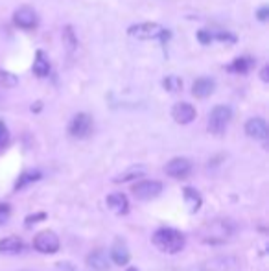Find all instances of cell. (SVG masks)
<instances>
[{
    "mask_svg": "<svg viewBox=\"0 0 269 271\" xmlns=\"http://www.w3.org/2000/svg\"><path fill=\"white\" fill-rule=\"evenodd\" d=\"M107 207H109L111 211L118 214V216H124V214H128L129 211V201H128V196L122 192H113L107 196Z\"/></svg>",
    "mask_w": 269,
    "mask_h": 271,
    "instance_id": "12",
    "label": "cell"
},
{
    "mask_svg": "<svg viewBox=\"0 0 269 271\" xmlns=\"http://www.w3.org/2000/svg\"><path fill=\"white\" fill-rule=\"evenodd\" d=\"M33 74L39 76V78H46L50 74V61L48 57L44 55V52H37L35 54V61H33Z\"/></svg>",
    "mask_w": 269,
    "mask_h": 271,
    "instance_id": "19",
    "label": "cell"
},
{
    "mask_svg": "<svg viewBox=\"0 0 269 271\" xmlns=\"http://www.w3.org/2000/svg\"><path fill=\"white\" fill-rule=\"evenodd\" d=\"M196 107L194 105H190L188 102H179L173 105L171 109V116H173V120L177 122V124H190L192 120H196Z\"/></svg>",
    "mask_w": 269,
    "mask_h": 271,
    "instance_id": "11",
    "label": "cell"
},
{
    "mask_svg": "<svg viewBox=\"0 0 269 271\" xmlns=\"http://www.w3.org/2000/svg\"><path fill=\"white\" fill-rule=\"evenodd\" d=\"M13 22L22 30H31V28L37 26V13L28 6L18 7L13 13Z\"/></svg>",
    "mask_w": 269,
    "mask_h": 271,
    "instance_id": "10",
    "label": "cell"
},
{
    "mask_svg": "<svg viewBox=\"0 0 269 271\" xmlns=\"http://www.w3.org/2000/svg\"><path fill=\"white\" fill-rule=\"evenodd\" d=\"M216 89V81L212 78H197L192 85V94L196 98H208Z\"/></svg>",
    "mask_w": 269,
    "mask_h": 271,
    "instance_id": "13",
    "label": "cell"
},
{
    "mask_svg": "<svg viewBox=\"0 0 269 271\" xmlns=\"http://www.w3.org/2000/svg\"><path fill=\"white\" fill-rule=\"evenodd\" d=\"M126 271H138V270H136V268H128Z\"/></svg>",
    "mask_w": 269,
    "mask_h": 271,
    "instance_id": "32",
    "label": "cell"
},
{
    "mask_svg": "<svg viewBox=\"0 0 269 271\" xmlns=\"http://www.w3.org/2000/svg\"><path fill=\"white\" fill-rule=\"evenodd\" d=\"M7 142H9V131H7L6 124L0 120V151L6 148Z\"/></svg>",
    "mask_w": 269,
    "mask_h": 271,
    "instance_id": "25",
    "label": "cell"
},
{
    "mask_svg": "<svg viewBox=\"0 0 269 271\" xmlns=\"http://www.w3.org/2000/svg\"><path fill=\"white\" fill-rule=\"evenodd\" d=\"M212 39H214V35H212L208 30H199V31H197V41L201 42V44H210V42H212Z\"/></svg>",
    "mask_w": 269,
    "mask_h": 271,
    "instance_id": "28",
    "label": "cell"
},
{
    "mask_svg": "<svg viewBox=\"0 0 269 271\" xmlns=\"http://www.w3.org/2000/svg\"><path fill=\"white\" fill-rule=\"evenodd\" d=\"M33 247L43 255H54L59 251L61 244H59V238H57L54 231H41L33 238Z\"/></svg>",
    "mask_w": 269,
    "mask_h": 271,
    "instance_id": "5",
    "label": "cell"
},
{
    "mask_svg": "<svg viewBox=\"0 0 269 271\" xmlns=\"http://www.w3.org/2000/svg\"><path fill=\"white\" fill-rule=\"evenodd\" d=\"M24 249V244L17 236H7L0 240V255H18Z\"/></svg>",
    "mask_w": 269,
    "mask_h": 271,
    "instance_id": "17",
    "label": "cell"
},
{
    "mask_svg": "<svg viewBox=\"0 0 269 271\" xmlns=\"http://www.w3.org/2000/svg\"><path fill=\"white\" fill-rule=\"evenodd\" d=\"M160 192H162V183L160 181H140V183H134L131 187V194L140 201L157 198Z\"/></svg>",
    "mask_w": 269,
    "mask_h": 271,
    "instance_id": "6",
    "label": "cell"
},
{
    "mask_svg": "<svg viewBox=\"0 0 269 271\" xmlns=\"http://www.w3.org/2000/svg\"><path fill=\"white\" fill-rule=\"evenodd\" d=\"M233 118V109L229 105H216L210 115H208V131L212 135H221L225 133L229 122Z\"/></svg>",
    "mask_w": 269,
    "mask_h": 271,
    "instance_id": "4",
    "label": "cell"
},
{
    "mask_svg": "<svg viewBox=\"0 0 269 271\" xmlns=\"http://www.w3.org/2000/svg\"><path fill=\"white\" fill-rule=\"evenodd\" d=\"M146 174V166H131L129 170L122 172L120 175L115 177V183H129V181H134L142 177V175Z\"/></svg>",
    "mask_w": 269,
    "mask_h": 271,
    "instance_id": "21",
    "label": "cell"
},
{
    "mask_svg": "<svg viewBox=\"0 0 269 271\" xmlns=\"http://www.w3.org/2000/svg\"><path fill=\"white\" fill-rule=\"evenodd\" d=\"M234 231H236V225L231 220H214V222L207 223L203 227L201 233H199V238L205 244L216 246V244H223V242L229 240L234 235Z\"/></svg>",
    "mask_w": 269,
    "mask_h": 271,
    "instance_id": "2",
    "label": "cell"
},
{
    "mask_svg": "<svg viewBox=\"0 0 269 271\" xmlns=\"http://www.w3.org/2000/svg\"><path fill=\"white\" fill-rule=\"evenodd\" d=\"M68 133L72 135L74 139H87L92 133V116L87 115V113H78L70 120Z\"/></svg>",
    "mask_w": 269,
    "mask_h": 271,
    "instance_id": "7",
    "label": "cell"
},
{
    "mask_svg": "<svg viewBox=\"0 0 269 271\" xmlns=\"http://www.w3.org/2000/svg\"><path fill=\"white\" fill-rule=\"evenodd\" d=\"M253 66H255V59H251V57H238V59L233 61V65L227 66V70L234 74H247Z\"/></svg>",
    "mask_w": 269,
    "mask_h": 271,
    "instance_id": "20",
    "label": "cell"
},
{
    "mask_svg": "<svg viewBox=\"0 0 269 271\" xmlns=\"http://www.w3.org/2000/svg\"><path fill=\"white\" fill-rule=\"evenodd\" d=\"M184 194V203H186V207H188V212L190 214H196L199 209H201L203 205V198H201V194L197 192L196 188H192V187H186L183 190Z\"/></svg>",
    "mask_w": 269,
    "mask_h": 271,
    "instance_id": "16",
    "label": "cell"
},
{
    "mask_svg": "<svg viewBox=\"0 0 269 271\" xmlns=\"http://www.w3.org/2000/svg\"><path fill=\"white\" fill-rule=\"evenodd\" d=\"M17 83H18V78L15 74L9 72V70H2V68H0V87L13 89V87H17Z\"/></svg>",
    "mask_w": 269,
    "mask_h": 271,
    "instance_id": "24",
    "label": "cell"
},
{
    "mask_svg": "<svg viewBox=\"0 0 269 271\" xmlns=\"http://www.w3.org/2000/svg\"><path fill=\"white\" fill-rule=\"evenodd\" d=\"M164 172L173 179H184L192 172V161H188L186 157H175L164 166Z\"/></svg>",
    "mask_w": 269,
    "mask_h": 271,
    "instance_id": "8",
    "label": "cell"
},
{
    "mask_svg": "<svg viewBox=\"0 0 269 271\" xmlns=\"http://www.w3.org/2000/svg\"><path fill=\"white\" fill-rule=\"evenodd\" d=\"M245 133H247V137H251L255 140H262L266 142L268 140V135H269V127H268V122L257 116V118H249V120L245 122Z\"/></svg>",
    "mask_w": 269,
    "mask_h": 271,
    "instance_id": "9",
    "label": "cell"
},
{
    "mask_svg": "<svg viewBox=\"0 0 269 271\" xmlns=\"http://www.w3.org/2000/svg\"><path fill=\"white\" fill-rule=\"evenodd\" d=\"M257 18L260 20V22H266L269 18V6H262L260 9L257 11Z\"/></svg>",
    "mask_w": 269,
    "mask_h": 271,
    "instance_id": "30",
    "label": "cell"
},
{
    "mask_svg": "<svg viewBox=\"0 0 269 271\" xmlns=\"http://www.w3.org/2000/svg\"><path fill=\"white\" fill-rule=\"evenodd\" d=\"M41 177H43V174H41L39 170H26V172H22V174L18 175V179L15 181V187H13V190H15V192H18V190H22V188L33 185V183H35V181H39Z\"/></svg>",
    "mask_w": 269,
    "mask_h": 271,
    "instance_id": "18",
    "label": "cell"
},
{
    "mask_svg": "<svg viewBox=\"0 0 269 271\" xmlns=\"http://www.w3.org/2000/svg\"><path fill=\"white\" fill-rule=\"evenodd\" d=\"M153 246L157 247L159 251L168 255H175L179 251H183L184 247V235L177 229H171V227H162L157 229L151 236Z\"/></svg>",
    "mask_w": 269,
    "mask_h": 271,
    "instance_id": "1",
    "label": "cell"
},
{
    "mask_svg": "<svg viewBox=\"0 0 269 271\" xmlns=\"http://www.w3.org/2000/svg\"><path fill=\"white\" fill-rule=\"evenodd\" d=\"M87 264H89V268H92L94 271L109 270V259H107L105 251H102V249H96V251L89 253V257H87Z\"/></svg>",
    "mask_w": 269,
    "mask_h": 271,
    "instance_id": "15",
    "label": "cell"
},
{
    "mask_svg": "<svg viewBox=\"0 0 269 271\" xmlns=\"http://www.w3.org/2000/svg\"><path fill=\"white\" fill-rule=\"evenodd\" d=\"M162 87H164L168 92H179V90L183 89V81H181V78L179 76H166L164 79H162Z\"/></svg>",
    "mask_w": 269,
    "mask_h": 271,
    "instance_id": "23",
    "label": "cell"
},
{
    "mask_svg": "<svg viewBox=\"0 0 269 271\" xmlns=\"http://www.w3.org/2000/svg\"><path fill=\"white\" fill-rule=\"evenodd\" d=\"M129 259H131V255H129L128 246L122 240H115V244L111 247V260L117 266H126Z\"/></svg>",
    "mask_w": 269,
    "mask_h": 271,
    "instance_id": "14",
    "label": "cell"
},
{
    "mask_svg": "<svg viewBox=\"0 0 269 271\" xmlns=\"http://www.w3.org/2000/svg\"><path fill=\"white\" fill-rule=\"evenodd\" d=\"M11 216V207L7 203H0V225H6Z\"/></svg>",
    "mask_w": 269,
    "mask_h": 271,
    "instance_id": "26",
    "label": "cell"
},
{
    "mask_svg": "<svg viewBox=\"0 0 269 271\" xmlns=\"http://www.w3.org/2000/svg\"><path fill=\"white\" fill-rule=\"evenodd\" d=\"M260 78H262V81H269V66H264L262 72H260Z\"/></svg>",
    "mask_w": 269,
    "mask_h": 271,
    "instance_id": "31",
    "label": "cell"
},
{
    "mask_svg": "<svg viewBox=\"0 0 269 271\" xmlns=\"http://www.w3.org/2000/svg\"><path fill=\"white\" fill-rule=\"evenodd\" d=\"M46 220V212H37V214H30V216L24 220V225L26 227H31V225H35V223L43 222Z\"/></svg>",
    "mask_w": 269,
    "mask_h": 271,
    "instance_id": "27",
    "label": "cell"
},
{
    "mask_svg": "<svg viewBox=\"0 0 269 271\" xmlns=\"http://www.w3.org/2000/svg\"><path fill=\"white\" fill-rule=\"evenodd\" d=\"M216 39L221 42H236V35H233V33H229V31H218L216 33Z\"/></svg>",
    "mask_w": 269,
    "mask_h": 271,
    "instance_id": "29",
    "label": "cell"
},
{
    "mask_svg": "<svg viewBox=\"0 0 269 271\" xmlns=\"http://www.w3.org/2000/svg\"><path fill=\"white\" fill-rule=\"evenodd\" d=\"M61 37H63V44H65V48H67L68 52H74V50L78 48V37L74 33L72 26H65Z\"/></svg>",
    "mask_w": 269,
    "mask_h": 271,
    "instance_id": "22",
    "label": "cell"
},
{
    "mask_svg": "<svg viewBox=\"0 0 269 271\" xmlns=\"http://www.w3.org/2000/svg\"><path fill=\"white\" fill-rule=\"evenodd\" d=\"M128 33L134 39H140V41H151V39H162L166 41L170 33L168 30H164L157 22H140V24H133L128 28Z\"/></svg>",
    "mask_w": 269,
    "mask_h": 271,
    "instance_id": "3",
    "label": "cell"
}]
</instances>
